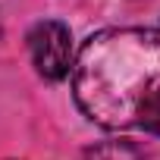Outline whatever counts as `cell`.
Returning a JSON list of instances; mask_svg holds the SVG:
<instances>
[{"label": "cell", "mask_w": 160, "mask_h": 160, "mask_svg": "<svg viewBox=\"0 0 160 160\" xmlns=\"http://www.w3.org/2000/svg\"><path fill=\"white\" fill-rule=\"evenodd\" d=\"M28 53H32L38 75H44L47 82L66 78L72 69V35H69V28L57 19L38 22L28 32Z\"/></svg>", "instance_id": "7a4b0ae2"}, {"label": "cell", "mask_w": 160, "mask_h": 160, "mask_svg": "<svg viewBox=\"0 0 160 160\" xmlns=\"http://www.w3.org/2000/svg\"><path fill=\"white\" fill-rule=\"evenodd\" d=\"M75 104L110 132L160 135V28H107L72 66Z\"/></svg>", "instance_id": "6da1fadb"}, {"label": "cell", "mask_w": 160, "mask_h": 160, "mask_svg": "<svg viewBox=\"0 0 160 160\" xmlns=\"http://www.w3.org/2000/svg\"><path fill=\"white\" fill-rule=\"evenodd\" d=\"M82 160H141V151L132 148L129 141H107V144L88 148Z\"/></svg>", "instance_id": "3957f363"}]
</instances>
